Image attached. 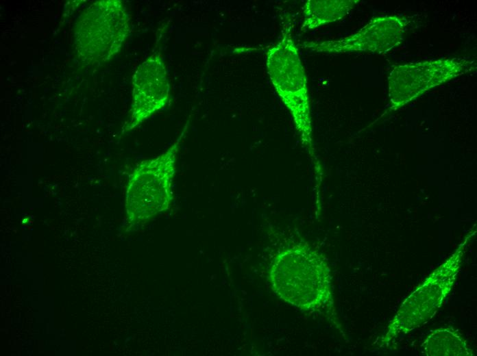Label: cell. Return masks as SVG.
I'll return each instance as SVG.
<instances>
[{"label": "cell", "instance_id": "1", "mask_svg": "<svg viewBox=\"0 0 477 356\" xmlns=\"http://www.w3.org/2000/svg\"><path fill=\"white\" fill-rule=\"evenodd\" d=\"M273 291L302 309H314L331 300V277L323 257L302 244L282 251L269 272Z\"/></svg>", "mask_w": 477, "mask_h": 356}, {"label": "cell", "instance_id": "2", "mask_svg": "<svg viewBox=\"0 0 477 356\" xmlns=\"http://www.w3.org/2000/svg\"><path fill=\"white\" fill-rule=\"evenodd\" d=\"M188 121L171 146L160 155L142 161L128 180L125 207L128 222L139 224L167 210L173 200L172 183L178 153Z\"/></svg>", "mask_w": 477, "mask_h": 356}, {"label": "cell", "instance_id": "3", "mask_svg": "<svg viewBox=\"0 0 477 356\" xmlns=\"http://www.w3.org/2000/svg\"><path fill=\"white\" fill-rule=\"evenodd\" d=\"M130 16L120 0H100L90 5L75 27V46L86 64H101L121 49L130 33Z\"/></svg>", "mask_w": 477, "mask_h": 356}, {"label": "cell", "instance_id": "4", "mask_svg": "<svg viewBox=\"0 0 477 356\" xmlns=\"http://www.w3.org/2000/svg\"><path fill=\"white\" fill-rule=\"evenodd\" d=\"M266 64L273 86L291 112L302 142L310 153L313 149L307 78L291 27H285L281 40L268 50Z\"/></svg>", "mask_w": 477, "mask_h": 356}, {"label": "cell", "instance_id": "5", "mask_svg": "<svg viewBox=\"0 0 477 356\" xmlns=\"http://www.w3.org/2000/svg\"><path fill=\"white\" fill-rule=\"evenodd\" d=\"M463 249L436 268L406 298L388 325L380 341L387 346L432 318L450 292L462 263Z\"/></svg>", "mask_w": 477, "mask_h": 356}, {"label": "cell", "instance_id": "6", "mask_svg": "<svg viewBox=\"0 0 477 356\" xmlns=\"http://www.w3.org/2000/svg\"><path fill=\"white\" fill-rule=\"evenodd\" d=\"M132 85L130 116L123 133L134 129L168 103L170 84L160 53H153L138 66Z\"/></svg>", "mask_w": 477, "mask_h": 356}, {"label": "cell", "instance_id": "7", "mask_svg": "<svg viewBox=\"0 0 477 356\" xmlns=\"http://www.w3.org/2000/svg\"><path fill=\"white\" fill-rule=\"evenodd\" d=\"M421 350L427 356H473L466 340L448 329L432 331L422 342Z\"/></svg>", "mask_w": 477, "mask_h": 356}, {"label": "cell", "instance_id": "8", "mask_svg": "<svg viewBox=\"0 0 477 356\" xmlns=\"http://www.w3.org/2000/svg\"><path fill=\"white\" fill-rule=\"evenodd\" d=\"M352 1H307L304 9L302 29H311L343 16Z\"/></svg>", "mask_w": 477, "mask_h": 356}]
</instances>
